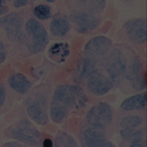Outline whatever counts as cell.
Here are the masks:
<instances>
[{
	"label": "cell",
	"instance_id": "6da1fadb",
	"mask_svg": "<svg viewBox=\"0 0 147 147\" xmlns=\"http://www.w3.org/2000/svg\"><path fill=\"white\" fill-rule=\"evenodd\" d=\"M48 88L44 84L32 88L25 98V110L29 117L37 124L45 125L49 119Z\"/></svg>",
	"mask_w": 147,
	"mask_h": 147
},
{
	"label": "cell",
	"instance_id": "7a4b0ae2",
	"mask_svg": "<svg viewBox=\"0 0 147 147\" xmlns=\"http://www.w3.org/2000/svg\"><path fill=\"white\" fill-rule=\"evenodd\" d=\"M7 138L14 139L26 145L40 147L42 144V134L36 125L28 118L21 117L5 130Z\"/></svg>",
	"mask_w": 147,
	"mask_h": 147
},
{
	"label": "cell",
	"instance_id": "3957f363",
	"mask_svg": "<svg viewBox=\"0 0 147 147\" xmlns=\"http://www.w3.org/2000/svg\"><path fill=\"white\" fill-rule=\"evenodd\" d=\"M26 27L30 39L28 45L30 52L35 54L44 50L49 42V37L42 24L32 18L26 22Z\"/></svg>",
	"mask_w": 147,
	"mask_h": 147
},
{
	"label": "cell",
	"instance_id": "277c9868",
	"mask_svg": "<svg viewBox=\"0 0 147 147\" xmlns=\"http://www.w3.org/2000/svg\"><path fill=\"white\" fill-rule=\"evenodd\" d=\"M106 70L113 84H119L125 77L126 63L120 49H114L106 59Z\"/></svg>",
	"mask_w": 147,
	"mask_h": 147
},
{
	"label": "cell",
	"instance_id": "5b68a950",
	"mask_svg": "<svg viewBox=\"0 0 147 147\" xmlns=\"http://www.w3.org/2000/svg\"><path fill=\"white\" fill-rule=\"evenodd\" d=\"M113 113L111 107L107 103H100L93 107L88 112L86 120L91 127L105 129L112 123Z\"/></svg>",
	"mask_w": 147,
	"mask_h": 147
},
{
	"label": "cell",
	"instance_id": "8992f818",
	"mask_svg": "<svg viewBox=\"0 0 147 147\" xmlns=\"http://www.w3.org/2000/svg\"><path fill=\"white\" fill-rule=\"evenodd\" d=\"M86 85L89 92L100 96L107 93L114 84L103 73L98 70H92L87 74Z\"/></svg>",
	"mask_w": 147,
	"mask_h": 147
},
{
	"label": "cell",
	"instance_id": "52a82bcc",
	"mask_svg": "<svg viewBox=\"0 0 147 147\" xmlns=\"http://www.w3.org/2000/svg\"><path fill=\"white\" fill-rule=\"evenodd\" d=\"M112 42L104 36H98L91 39L85 47L86 58L95 63L100 57L105 56L111 49Z\"/></svg>",
	"mask_w": 147,
	"mask_h": 147
},
{
	"label": "cell",
	"instance_id": "ba28073f",
	"mask_svg": "<svg viewBox=\"0 0 147 147\" xmlns=\"http://www.w3.org/2000/svg\"><path fill=\"white\" fill-rule=\"evenodd\" d=\"M124 28L131 42L139 45L146 43L147 21L145 18L128 20L125 24Z\"/></svg>",
	"mask_w": 147,
	"mask_h": 147
},
{
	"label": "cell",
	"instance_id": "9c48e42d",
	"mask_svg": "<svg viewBox=\"0 0 147 147\" xmlns=\"http://www.w3.org/2000/svg\"><path fill=\"white\" fill-rule=\"evenodd\" d=\"M23 19L20 14L13 13L0 19V27L6 33L9 40L18 42L21 39Z\"/></svg>",
	"mask_w": 147,
	"mask_h": 147
},
{
	"label": "cell",
	"instance_id": "30bf717a",
	"mask_svg": "<svg viewBox=\"0 0 147 147\" xmlns=\"http://www.w3.org/2000/svg\"><path fill=\"white\" fill-rule=\"evenodd\" d=\"M69 20L75 26L77 31L81 34L95 30L99 23L95 15L77 10L72 11Z\"/></svg>",
	"mask_w": 147,
	"mask_h": 147
},
{
	"label": "cell",
	"instance_id": "8fae6325",
	"mask_svg": "<svg viewBox=\"0 0 147 147\" xmlns=\"http://www.w3.org/2000/svg\"><path fill=\"white\" fill-rule=\"evenodd\" d=\"M125 77L133 88L142 91L146 87V80L142 63L137 58L131 61L125 72Z\"/></svg>",
	"mask_w": 147,
	"mask_h": 147
},
{
	"label": "cell",
	"instance_id": "7c38bea8",
	"mask_svg": "<svg viewBox=\"0 0 147 147\" xmlns=\"http://www.w3.org/2000/svg\"><path fill=\"white\" fill-rule=\"evenodd\" d=\"M82 139L84 145L86 147H114L112 143L106 138L101 129L93 127H88L84 131Z\"/></svg>",
	"mask_w": 147,
	"mask_h": 147
},
{
	"label": "cell",
	"instance_id": "4fadbf2b",
	"mask_svg": "<svg viewBox=\"0 0 147 147\" xmlns=\"http://www.w3.org/2000/svg\"><path fill=\"white\" fill-rule=\"evenodd\" d=\"M68 2L71 7L75 8L74 10L94 15L102 13L106 5V0H68Z\"/></svg>",
	"mask_w": 147,
	"mask_h": 147
},
{
	"label": "cell",
	"instance_id": "5bb4252c",
	"mask_svg": "<svg viewBox=\"0 0 147 147\" xmlns=\"http://www.w3.org/2000/svg\"><path fill=\"white\" fill-rule=\"evenodd\" d=\"M7 85L15 96H26L32 88V83L23 74H13L8 78Z\"/></svg>",
	"mask_w": 147,
	"mask_h": 147
},
{
	"label": "cell",
	"instance_id": "9a60e30c",
	"mask_svg": "<svg viewBox=\"0 0 147 147\" xmlns=\"http://www.w3.org/2000/svg\"><path fill=\"white\" fill-rule=\"evenodd\" d=\"M70 29V25L66 15L57 13L53 16L50 25L52 36L61 37L66 36Z\"/></svg>",
	"mask_w": 147,
	"mask_h": 147
},
{
	"label": "cell",
	"instance_id": "2e32d148",
	"mask_svg": "<svg viewBox=\"0 0 147 147\" xmlns=\"http://www.w3.org/2000/svg\"><path fill=\"white\" fill-rule=\"evenodd\" d=\"M15 96L8 85L0 82V116L11 111Z\"/></svg>",
	"mask_w": 147,
	"mask_h": 147
},
{
	"label": "cell",
	"instance_id": "e0dca14e",
	"mask_svg": "<svg viewBox=\"0 0 147 147\" xmlns=\"http://www.w3.org/2000/svg\"><path fill=\"white\" fill-rule=\"evenodd\" d=\"M147 94L146 92L138 94L125 99L120 107L124 111H141L146 107Z\"/></svg>",
	"mask_w": 147,
	"mask_h": 147
},
{
	"label": "cell",
	"instance_id": "ac0fdd59",
	"mask_svg": "<svg viewBox=\"0 0 147 147\" xmlns=\"http://www.w3.org/2000/svg\"><path fill=\"white\" fill-rule=\"evenodd\" d=\"M51 102L67 107L74 105L68 85H61L57 87L53 93Z\"/></svg>",
	"mask_w": 147,
	"mask_h": 147
},
{
	"label": "cell",
	"instance_id": "d6986e66",
	"mask_svg": "<svg viewBox=\"0 0 147 147\" xmlns=\"http://www.w3.org/2000/svg\"><path fill=\"white\" fill-rule=\"evenodd\" d=\"M69 47L68 45L64 43H56L52 45L49 53L51 58L58 62H62L69 55Z\"/></svg>",
	"mask_w": 147,
	"mask_h": 147
},
{
	"label": "cell",
	"instance_id": "ffe728a7",
	"mask_svg": "<svg viewBox=\"0 0 147 147\" xmlns=\"http://www.w3.org/2000/svg\"><path fill=\"white\" fill-rule=\"evenodd\" d=\"M68 114L67 107L51 102L49 114L51 119L55 123H59L66 117Z\"/></svg>",
	"mask_w": 147,
	"mask_h": 147
},
{
	"label": "cell",
	"instance_id": "44dd1931",
	"mask_svg": "<svg viewBox=\"0 0 147 147\" xmlns=\"http://www.w3.org/2000/svg\"><path fill=\"white\" fill-rule=\"evenodd\" d=\"M143 122L142 117L138 115H129L123 118L119 126L123 129H135Z\"/></svg>",
	"mask_w": 147,
	"mask_h": 147
},
{
	"label": "cell",
	"instance_id": "7402d4cb",
	"mask_svg": "<svg viewBox=\"0 0 147 147\" xmlns=\"http://www.w3.org/2000/svg\"><path fill=\"white\" fill-rule=\"evenodd\" d=\"M69 87L78 107L84 106L88 100V99L83 89L80 87L73 85L69 86Z\"/></svg>",
	"mask_w": 147,
	"mask_h": 147
},
{
	"label": "cell",
	"instance_id": "603a6c76",
	"mask_svg": "<svg viewBox=\"0 0 147 147\" xmlns=\"http://www.w3.org/2000/svg\"><path fill=\"white\" fill-rule=\"evenodd\" d=\"M146 133V128H141L135 130L133 133V141L131 142L130 147H146V140L144 139Z\"/></svg>",
	"mask_w": 147,
	"mask_h": 147
},
{
	"label": "cell",
	"instance_id": "cb8c5ba5",
	"mask_svg": "<svg viewBox=\"0 0 147 147\" xmlns=\"http://www.w3.org/2000/svg\"><path fill=\"white\" fill-rule=\"evenodd\" d=\"M33 13L41 20H45L51 18V13L49 7L46 5H40L34 8Z\"/></svg>",
	"mask_w": 147,
	"mask_h": 147
},
{
	"label": "cell",
	"instance_id": "d4e9b609",
	"mask_svg": "<svg viewBox=\"0 0 147 147\" xmlns=\"http://www.w3.org/2000/svg\"><path fill=\"white\" fill-rule=\"evenodd\" d=\"M55 146L75 147L77 146V144L73 138L63 133L56 138L55 141Z\"/></svg>",
	"mask_w": 147,
	"mask_h": 147
},
{
	"label": "cell",
	"instance_id": "484cf974",
	"mask_svg": "<svg viewBox=\"0 0 147 147\" xmlns=\"http://www.w3.org/2000/svg\"><path fill=\"white\" fill-rule=\"evenodd\" d=\"M7 51L3 42L0 40V63L4 62L6 59Z\"/></svg>",
	"mask_w": 147,
	"mask_h": 147
},
{
	"label": "cell",
	"instance_id": "4316f807",
	"mask_svg": "<svg viewBox=\"0 0 147 147\" xmlns=\"http://www.w3.org/2000/svg\"><path fill=\"white\" fill-rule=\"evenodd\" d=\"M6 3V0H0V16L7 13L9 11L8 7L5 5Z\"/></svg>",
	"mask_w": 147,
	"mask_h": 147
},
{
	"label": "cell",
	"instance_id": "83f0119b",
	"mask_svg": "<svg viewBox=\"0 0 147 147\" xmlns=\"http://www.w3.org/2000/svg\"><path fill=\"white\" fill-rule=\"evenodd\" d=\"M28 0H14L13 5L17 8L22 7L26 5Z\"/></svg>",
	"mask_w": 147,
	"mask_h": 147
},
{
	"label": "cell",
	"instance_id": "f1b7e54d",
	"mask_svg": "<svg viewBox=\"0 0 147 147\" xmlns=\"http://www.w3.org/2000/svg\"><path fill=\"white\" fill-rule=\"evenodd\" d=\"M42 144L44 147H51L53 146V142L51 140L49 139H46L42 142Z\"/></svg>",
	"mask_w": 147,
	"mask_h": 147
},
{
	"label": "cell",
	"instance_id": "f546056e",
	"mask_svg": "<svg viewBox=\"0 0 147 147\" xmlns=\"http://www.w3.org/2000/svg\"><path fill=\"white\" fill-rule=\"evenodd\" d=\"M45 1H48V2H51H51H54V1H55L56 0H45Z\"/></svg>",
	"mask_w": 147,
	"mask_h": 147
},
{
	"label": "cell",
	"instance_id": "4dcf8cb0",
	"mask_svg": "<svg viewBox=\"0 0 147 147\" xmlns=\"http://www.w3.org/2000/svg\"><path fill=\"white\" fill-rule=\"evenodd\" d=\"M8 1H12V0H8Z\"/></svg>",
	"mask_w": 147,
	"mask_h": 147
},
{
	"label": "cell",
	"instance_id": "1f68e13d",
	"mask_svg": "<svg viewBox=\"0 0 147 147\" xmlns=\"http://www.w3.org/2000/svg\"><path fill=\"white\" fill-rule=\"evenodd\" d=\"M128 1H129V0H128Z\"/></svg>",
	"mask_w": 147,
	"mask_h": 147
}]
</instances>
